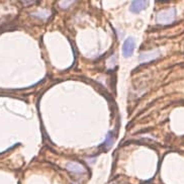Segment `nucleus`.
<instances>
[{
  "label": "nucleus",
  "mask_w": 184,
  "mask_h": 184,
  "mask_svg": "<svg viewBox=\"0 0 184 184\" xmlns=\"http://www.w3.org/2000/svg\"><path fill=\"white\" fill-rule=\"evenodd\" d=\"M175 9H169L166 11H162L157 15V22L162 24H168L174 22L175 19Z\"/></svg>",
  "instance_id": "f257e3e1"
},
{
  "label": "nucleus",
  "mask_w": 184,
  "mask_h": 184,
  "mask_svg": "<svg viewBox=\"0 0 184 184\" xmlns=\"http://www.w3.org/2000/svg\"><path fill=\"white\" fill-rule=\"evenodd\" d=\"M134 50H135V41L133 37H127L123 45V57H126V58L131 57L134 53Z\"/></svg>",
  "instance_id": "f03ea898"
},
{
  "label": "nucleus",
  "mask_w": 184,
  "mask_h": 184,
  "mask_svg": "<svg viewBox=\"0 0 184 184\" xmlns=\"http://www.w3.org/2000/svg\"><path fill=\"white\" fill-rule=\"evenodd\" d=\"M67 169L73 173H76V174H82V173L85 172V169L80 164L75 162H69L67 164Z\"/></svg>",
  "instance_id": "7ed1b4c3"
},
{
  "label": "nucleus",
  "mask_w": 184,
  "mask_h": 184,
  "mask_svg": "<svg viewBox=\"0 0 184 184\" xmlns=\"http://www.w3.org/2000/svg\"><path fill=\"white\" fill-rule=\"evenodd\" d=\"M148 2L147 1H133L131 5V11L133 12H139L141 10H143L144 8H146Z\"/></svg>",
  "instance_id": "20e7f679"
},
{
  "label": "nucleus",
  "mask_w": 184,
  "mask_h": 184,
  "mask_svg": "<svg viewBox=\"0 0 184 184\" xmlns=\"http://www.w3.org/2000/svg\"><path fill=\"white\" fill-rule=\"evenodd\" d=\"M159 51H154L151 52V53H143L140 55V61L141 62H148V61H152L156 59L159 56Z\"/></svg>",
  "instance_id": "39448f33"
},
{
  "label": "nucleus",
  "mask_w": 184,
  "mask_h": 184,
  "mask_svg": "<svg viewBox=\"0 0 184 184\" xmlns=\"http://www.w3.org/2000/svg\"><path fill=\"white\" fill-rule=\"evenodd\" d=\"M112 144H113V135H112V133H109L108 136L106 137L105 141H104V144L102 145V147H104V149L107 150V149L112 148Z\"/></svg>",
  "instance_id": "423d86ee"
}]
</instances>
